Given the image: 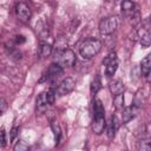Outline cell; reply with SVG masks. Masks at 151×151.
<instances>
[{"label": "cell", "mask_w": 151, "mask_h": 151, "mask_svg": "<svg viewBox=\"0 0 151 151\" xmlns=\"http://www.w3.org/2000/svg\"><path fill=\"white\" fill-rule=\"evenodd\" d=\"M138 37H139V42H140L142 46L149 47L151 45V32L150 31L142 28L138 32Z\"/></svg>", "instance_id": "9"}, {"label": "cell", "mask_w": 151, "mask_h": 151, "mask_svg": "<svg viewBox=\"0 0 151 151\" xmlns=\"http://www.w3.org/2000/svg\"><path fill=\"white\" fill-rule=\"evenodd\" d=\"M118 27V18L117 17H106V18H103L100 21H99V32L101 35H109V34H112Z\"/></svg>", "instance_id": "3"}, {"label": "cell", "mask_w": 151, "mask_h": 151, "mask_svg": "<svg viewBox=\"0 0 151 151\" xmlns=\"http://www.w3.org/2000/svg\"><path fill=\"white\" fill-rule=\"evenodd\" d=\"M15 14H17V17L21 21L27 22L31 19V17H32V11H31V8L28 7L27 4H25V2H18L15 5Z\"/></svg>", "instance_id": "6"}, {"label": "cell", "mask_w": 151, "mask_h": 151, "mask_svg": "<svg viewBox=\"0 0 151 151\" xmlns=\"http://www.w3.org/2000/svg\"><path fill=\"white\" fill-rule=\"evenodd\" d=\"M113 105H114L116 110H123V107H124V96H123V93L113 97Z\"/></svg>", "instance_id": "19"}, {"label": "cell", "mask_w": 151, "mask_h": 151, "mask_svg": "<svg viewBox=\"0 0 151 151\" xmlns=\"http://www.w3.org/2000/svg\"><path fill=\"white\" fill-rule=\"evenodd\" d=\"M137 150L138 151H151V140L149 139H142L137 143Z\"/></svg>", "instance_id": "17"}, {"label": "cell", "mask_w": 151, "mask_h": 151, "mask_svg": "<svg viewBox=\"0 0 151 151\" xmlns=\"http://www.w3.org/2000/svg\"><path fill=\"white\" fill-rule=\"evenodd\" d=\"M146 79H147L149 81H151V71H150V72H149V74L146 76Z\"/></svg>", "instance_id": "26"}, {"label": "cell", "mask_w": 151, "mask_h": 151, "mask_svg": "<svg viewBox=\"0 0 151 151\" xmlns=\"http://www.w3.org/2000/svg\"><path fill=\"white\" fill-rule=\"evenodd\" d=\"M6 143H7V140H6V131L2 129L1 130V147H5Z\"/></svg>", "instance_id": "23"}, {"label": "cell", "mask_w": 151, "mask_h": 151, "mask_svg": "<svg viewBox=\"0 0 151 151\" xmlns=\"http://www.w3.org/2000/svg\"><path fill=\"white\" fill-rule=\"evenodd\" d=\"M13 151H31V147L25 140H18L13 146Z\"/></svg>", "instance_id": "18"}, {"label": "cell", "mask_w": 151, "mask_h": 151, "mask_svg": "<svg viewBox=\"0 0 151 151\" xmlns=\"http://www.w3.org/2000/svg\"><path fill=\"white\" fill-rule=\"evenodd\" d=\"M116 129H117V122H116V118L112 116L109 124L106 125V133H107V137L110 139H112L114 137V133H116Z\"/></svg>", "instance_id": "14"}, {"label": "cell", "mask_w": 151, "mask_h": 151, "mask_svg": "<svg viewBox=\"0 0 151 151\" xmlns=\"http://www.w3.org/2000/svg\"><path fill=\"white\" fill-rule=\"evenodd\" d=\"M50 105H51V104H50V101H48V99H47L46 92L40 93V94H39V97L37 98V109H38L39 111L44 112V111H45Z\"/></svg>", "instance_id": "11"}, {"label": "cell", "mask_w": 151, "mask_h": 151, "mask_svg": "<svg viewBox=\"0 0 151 151\" xmlns=\"http://www.w3.org/2000/svg\"><path fill=\"white\" fill-rule=\"evenodd\" d=\"M92 132L94 134H101L106 129V120H105V110L100 99H96L93 103V120L91 124Z\"/></svg>", "instance_id": "1"}, {"label": "cell", "mask_w": 151, "mask_h": 151, "mask_svg": "<svg viewBox=\"0 0 151 151\" xmlns=\"http://www.w3.org/2000/svg\"><path fill=\"white\" fill-rule=\"evenodd\" d=\"M24 41H25V38H24L22 35H18V37H17V42H18V44H21V42H24Z\"/></svg>", "instance_id": "24"}, {"label": "cell", "mask_w": 151, "mask_h": 151, "mask_svg": "<svg viewBox=\"0 0 151 151\" xmlns=\"http://www.w3.org/2000/svg\"><path fill=\"white\" fill-rule=\"evenodd\" d=\"M58 57V64L64 68V67H71L74 65L76 63V54L70 48H66V50H63V51H59L57 53Z\"/></svg>", "instance_id": "4"}, {"label": "cell", "mask_w": 151, "mask_h": 151, "mask_svg": "<svg viewBox=\"0 0 151 151\" xmlns=\"http://www.w3.org/2000/svg\"><path fill=\"white\" fill-rule=\"evenodd\" d=\"M63 73H64V68H63L58 63H53V64H51L50 67L47 68L45 78H46V80H48V81H54V80H57L58 78H60V77L63 76Z\"/></svg>", "instance_id": "7"}, {"label": "cell", "mask_w": 151, "mask_h": 151, "mask_svg": "<svg viewBox=\"0 0 151 151\" xmlns=\"http://www.w3.org/2000/svg\"><path fill=\"white\" fill-rule=\"evenodd\" d=\"M51 53H52V46L50 44H47V42H42L40 45V47H39V54H40V57L45 58V57H48Z\"/></svg>", "instance_id": "16"}, {"label": "cell", "mask_w": 151, "mask_h": 151, "mask_svg": "<svg viewBox=\"0 0 151 151\" xmlns=\"http://www.w3.org/2000/svg\"><path fill=\"white\" fill-rule=\"evenodd\" d=\"M100 85H101V83H100V79H99L98 77H96V78H94V80L91 83V92H92L93 94H96V93L99 91V88H100Z\"/></svg>", "instance_id": "21"}, {"label": "cell", "mask_w": 151, "mask_h": 151, "mask_svg": "<svg viewBox=\"0 0 151 151\" xmlns=\"http://www.w3.org/2000/svg\"><path fill=\"white\" fill-rule=\"evenodd\" d=\"M51 126H52V130L54 131L55 143L58 144V143H59V140H60V127H59V125H58V123H57V122H52Z\"/></svg>", "instance_id": "20"}, {"label": "cell", "mask_w": 151, "mask_h": 151, "mask_svg": "<svg viewBox=\"0 0 151 151\" xmlns=\"http://www.w3.org/2000/svg\"><path fill=\"white\" fill-rule=\"evenodd\" d=\"M117 68H118V58H114L111 61H109L107 64H105V74H106V77H109V78L112 77L116 73Z\"/></svg>", "instance_id": "12"}, {"label": "cell", "mask_w": 151, "mask_h": 151, "mask_svg": "<svg viewBox=\"0 0 151 151\" xmlns=\"http://www.w3.org/2000/svg\"><path fill=\"white\" fill-rule=\"evenodd\" d=\"M109 88H110L111 94L114 97V96L122 94V93L124 92V90H125V85H124V83H123L122 80L117 79V80H113V81L110 83Z\"/></svg>", "instance_id": "8"}, {"label": "cell", "mask_w": 151, "mask_h": 151, "mask_svg": "<svg viewBox=\"0 0 151 151\" xmlns=\"http://www.w3.org/2000/svg\"><path fill=\"white\" fill-rule=\"evenodd\" d=\"M17 131H18V129H17V127H14V129L12 130V137H11V139H14V137L17 136Z\"/></svg>", "instance_id": "25"}, {"label": "cell", "mask_w": 151, "mask_h": 151, "mask_svg": "<svg viewBox=\"0 0 151 151\" xmlns=\"http://www.w3.org/2000/svg\"><path fill=\"white\" fill-rule=\"evenodd\" d=\"M101 50V41L97 38H87L79 46V53L84 59H92Z\"/></svg>", "instance_id": "2"}, {"label": "cell", "mask_w": 151, "mask_h": 151, "mask_svg": "<svg viewBox=\"0 0 151 151\" xmlns=\"http://www.w3.org/2000/svg\"><path fill=\"white\" fill-rule=\"evenodd\" d=\"M74 87H76V80L71 77H67L59 83V85L55 90L59 96H66V94L71 93L74 90Z\"/></svg>", "instance_id": "5"}, {"label": "cell", "mask_w": 151, "mask_h": 151, "mask_svg": "<svg viewBox=\"0 0 151 151\" xmlns=\"http://www.w3.org/2000/svg\"><path fill=\"white\" fill-rule=\"evenodd\" d=\"M120 8H122V12L129 17L136 9V5L132 1H123L122 5H120Z\"/></svg>", "instance_id": "15"}, {"label": "cell", "mask_w": 151, "mask_h": 151, "mask_svg": "<svg viewBox=\"0 0 151 151\" xmlns=\"http://www.w3.org/2000/svg\"><path fill=\"white\" fill-rule=\"evenodd\" d=\"M136 112H137V110H136L134 106H127V107H125L123 110V113H122V120H123V123L126 124L130 120H132L134 118V116H136Z\"/></svg>", "instance_id": "10"}, {"label": "cell", "mask_w": 151, "mask_h": 151, "mask_svg": "<svg viewBox=\"0 0 151 151\" xmlns=\"http://www.w3.org/2000/svg\"><path fill=\"white\" fill-rule=\"evenodd\" d=\"M7 106H8V105H7V101H6L4 98H1V100H0V107H1V109H0V112H1L2 114L6 112Z\"/></svg>", "instance_id": "22"}, {"label": "cell", "mask_w": 151, "mask_h": 151, "mask_svg": "<svg viewBox=\"0 0 151 151\" xmlns=\"http://www.w3.org/2000/svg\"><path fill=\"white\" fill-rule=\"evenodd\" d=\"M150 71H151V54H147L140 61V72L144 77H146Z\"/></svg>", "instance_id": "13"}]
</instances>
